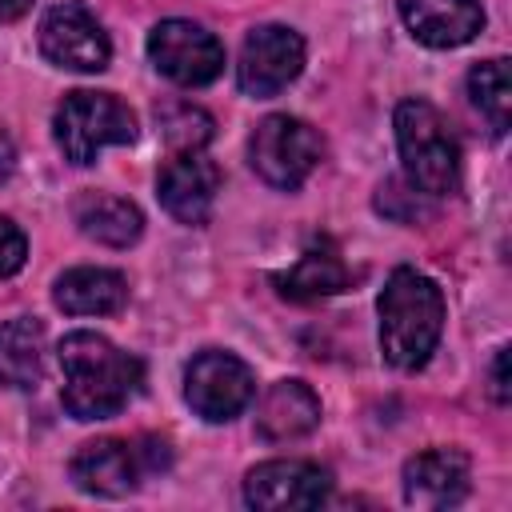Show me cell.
<instances>
[{"label": "cell", "instance_id": "8fae6325", "mask_svg": "<svg viewBox=\"0 0 512 512\" xmlns=\"http://www.w3.org/2000/svg\"><path fill=\"white\" fill-rule=\"evenodd\" d=\"M332 492V480L312 460H264L244 476V500L260 512L320 508Z\"/></svg>", "mask_w": 512, "mask_h": 512}, {"label": "cell", "instance_id": "5bb4252c", "mask_svg": "<svg viewBox=\"0 0 512 512\" xmlns=\"http://www.w3.org/2000/svg\"><path fill=\"white\" fill-rule=\"evenodd\" d=\"M404 28L428 48H460L484 28L480 0H396Z\"/></svg>", "mask_w": 512, "mask_h": 512}, {"label": "cell", "instance_id": "8992f818", "mask_svg": "<svg viewBox=\"0 0 512 512\" xmlns=\"http://www.w3.org/2000/svg\"><path fill=\"white\" fill-rule=\"evenodd\" d=\"M324 156L320 132L300 116H264L248 140L252 172L272 188H300Z\"/></svg>", "mask_w": 512, "mask_h": 512}, {"label": "cell", "instance_id": "7c38bea8", "mask_svg": "<svg viewBox=\"0 0 512 512\" xmlns=\"http://www.w3.org/2000/svg\"><path fill=\"white\" fill-rule=\"evenodd\" d=\"M216 192H220V168L200 152H176L156 176V196L164 212L176 216L180 224H204L212 216Z\"/></svg>", "mask_w": 512, "mask_h": 512}, {"label": "cell", "instance_id": "7a4b0ae2", "mask_svg": "<svg viewBox=\"0 0 512 512\" xmlns=\"http://www.w3.org/2000/svg\"><path fill=\"white\" fill-rule=\"evenodd\" d=\"M376 312L384 360L400 372L424 368L444 328V296L436 280H428L416 268H396L376 300Z\"/></svg>", "mask_w": 512, "mask_h": 512}, {"label": "cell", "instance_id": "9c48e42d", "mask_svg": "<svg viewBox=\"0 0 512 512\" xmlns=\"http://www.w3.org/2000/svg\"><path fill=\"white\" fill-rule=\"evenodd\" d=\"M304 68V40L284 24H260L248 32L236 64V80L244 96H276L284 92Z\"/></svg>", "mask_w": 512, "mask_h": 512}, {"label": "cell", "instance_id": "ac0fdd59", "mask_svg": "<svg viewBox=\"0 0 512 512\" xmlns=\"http://www.w3.org/2000/svg\"><path fill=\"white\" fill-rule=\"evenodd\" d=\"M56 308L72 316H112L128 300V284L112 268H68L52 292Z\"/></svg>", "mask_w": 512, "mask_h": 512}, {"label": "cell", "instance_id": "e0dca14e", "mask_svg": "<svg viewBox=\"0 0 512 512\" xmlns=\"http://www.w3.org/2000/svg\"><path fill=\"white\" fill-rule=\"evenodd\" d=\"M272 284H276L280 296H288V300H320V296L344 292V288L352 284V272H348V264L340 260V252H336L328 240H320V244L304 248L300 260H296L288 272L272 276Z\"/></svg>", "mask_w": 512, "mask_h": 512}, {"label": "cell", "instance_id": "ffe728a7", "mask_svg": "<svg viewBox=\"0 0 512 512\" xmlns=\"http://www.w3.org/2000/svg\"><path fill=\"white\" fill-rule=\"evenodd\" d=\"M468 92H472V104L484 112L488 128L496 136L508 132V116H512V76H508V60H484L468 72Z\"/></svg>", "mask_w": 512, "mask_h": 512}, {"label": "cell", "instance_id": "6da1fadb", "mask_svg": "<svg viewBox=\"0 0 512 512\" xmlns=\"http://www.w3.org/2000/svg\"><path fill=\"white\" fill-rule=\"evenodd\" d=\"M60 368H64L60 400L76 420L116 416L144 380V364L96 332H68L60 340Z\"/></svg>", "mask_w": 512, "mask_h": 512}, {"label": "cell", "instance_id": "603a6c76", "mask_svg": "<svg viewBox=\"0 0 512 512\" xmlns=\"http://www.w3.org/2000/svg\"><path fill=\"white\" fill-rule=\"evenodd\" d=\"M492 392H496L500 404L508 400V348L496 352V364H492Z\"/></svg>", "mask_w": 512, "mask_h": 512}, {"label": "cell", "instance_id": "277c9868", "mask_svg": "<svg viewBox=\"0 0 512 512\" xmlns=\"http://www.w3.org/2000/svg\"><path fill=\"white\" fill-rule=\"evenodd\" d=\"M56 144L64 160L72 164H92L108 144H132L136 140V116L132 108L112 96V92H68L56 108Z\"/></svg>", "mask_w": 512, "mask_h": 512}, {"label": "cell", "instance_id": "9a60e30c", "mask_svg": "<svg viewBox=\"0 0 512 512\" xmlns=\"http://www.w3.org/2000/svg\"><path fill=\"white\" fill-rule=\"evenodd\" d=\"M320 424V396L304 380H276L256 404V432L268 444H288Z\"/></svg>", "mask_w": 512, "mask_h": 512}, {"label": "cell", "instance_id": "7402d4cb", "mask_svg": "<svg viewBox=\"0 0 512 512\" xmlns=\"http://www.w3.org/2000/svg\"><path fill=\"white\" fill-rule=\"evenodd\" d=\"M24 256H28V240H24V232H20L8 216H0V276L20 272V268H24Z\"/></svg>", "mask_w": 512, "mask_h": 512}, {"label": "cell", "instance_id": "2e32d148", "mask_svg": "<svg viewBox=\"0 0 512 512\" xmlns=\"http://www.w3.org/2000/svg\"><path fill=\"white\" fill-rule=\"evenodd\" d=\"M72 216H76V224H80V232L88 240L108 244V248H128L144 232L140 208L132 200H124V196H112V192H84V196H76Z\"/></svg>", "mask_w": 512, "mask_h": 512}, {"label": "cell", "instance_id": "5b68a950", "mask_svg": "<svg viewBox=\"0 0 512 512\" xmlns=\"http://www.w3.org/2000/svg\"><path fill=\"white\" fill-rule=\"evenodd\" d=\"M168 460H172V452H168L164 440H152V436H144V440H116V436H108V440L84 444L72 456L68 472H72V484L80 492H92V496H128L152 472L168 468Z\"/></svg>", "mask_w": 512, "mask_h": 512}, {"label": "cell", "instance_id": "cb8c5ba5", "mask_svg": "<svg viewBox=\"0 0 512 512\" xmlns=\"http://www.w3.org/2000/svg\"><path fill=\"white\" fill-rule=\"evenodd\" d=\"M28 8H32V0H0V24H8V20H20Z\"/></svg>", "mask_w": 512, "mask_h": 512}, {"label": "cell", "instance_id": "d6986e66", "mask_svg": "<svg viewBox=\"0 0 512 512\" xmlns=\"http://www.w3.org/2000/svg\"><path fill=\"white\" fill-rule=\"evenodd\" d=\"M44 372V324L36 316H12L0 324V384L36 388Z\"/></svg>", "mask_w": 512, "mask_h": 512}, {"label": "cell", "instance_id": "30bf717a", "mask_svg": "<svg viewBox=\"0 0 512 512\" xmlns=\"http://www.w3.org/2000/svg\"><path fill=\"white\" fill-rule=\"evenodd\" d=\"M40 52L68 72H100L108 68L112 44L100 20L84 4H56L40 20Z\"/></svg>", "mask_w": 512, "mask_h": 512}, {"label": "cell", "instance_id": "44dd1931", "mask_svg": "<svg viewBox=\"0 0 512 512\" xmlns=\"http://www.w3.org/2000/svg\"><path fill=\"white\" fill-rule=\"evenodd\" d=\"M156 124L172 152H200L212 140V116L188 100H172L156 108Z\"/></svg>", "mask_w": 512, "mask_h": 512}, {"label": "cell", "instance_id": "4fadbf2b", "mask_svg": "<svg viewBox=\"0 0 512 512\" xmlns=\"http://www.w3.org/2000/svg\"><path fill=\"white\" fill-rule=\"evenodd\" d=\"M468 496V456L460 448H428L404 464V500L412 508H452Z\"/></svg>", "mask_w": 512, "mask_h": 512}, {"label": "cell", "instance_id": "52a82bcc", "mask_svg": "<svg viewBox=\"0 0 512 512\" xmlns=\"http://www.w3.org/2000/svg\"><path fill=\"white\" fill-rule=\"evenodd\" d=\"M148 60L180 88H204L224 72V44L192 20H160L148 32Z\"/></svg>", "mask_w": 512, "mask_h": 512}, {"label": "cell", "instance_id": "3957f363", "mask_svg": "<svg viewBox=\"0 0 512 512\" xmlns=\"http://www.w3.org/2000/svg\"><path fill=\"white\" fill-rule=\"evenodd\" d=\"M396 148L412 188L428 196L456 192L460 180V148L444 124V116L428 100H400L396 104Z\"/></svg>", "mask_w": 512, "mask_h": 512}, {"label": "cell", "instance_id": "ba28073f", "mask_svg": "<svg viewBox=\"0 0 512 512\" xmlns=\"http://www.w3.org/2000/svg\"><path fill=\"white\" fill-rule=\"evenodd\" d=\"M252 396H256L252 368L232 352L208 348V352L192 356V364L184 368V400L208 424H224V420L240 416L252 404Z\"/></svg>", "mask_w": 512, "mask_h": 512}]
</instances>
